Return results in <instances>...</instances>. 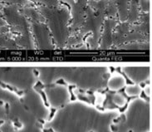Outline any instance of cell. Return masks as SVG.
Returning <instances> with one entry per match:
<instances>
[{"label": "cell", "mask_w": 152, "mask_h": 132, "mask_svg": "<svg viewBox=\"0 0 152 132\" xmlns=\"http://www.w3.org/2000/svg\"><path fill=\"white\" fill-rule=\"evenodd\" d=\"M13 126L15 127V129L17 128V130L18 129H21V128H23V124L21 123L20 121L18 120H13Z\"/></svg>", "instance_id": "7"}, {"label": "cell", "mask_w": 152, "mask_h": 132, "mask_svg": "<svg viewBox=\"0 0 152 132\" xmlns=\"http://www.w3.org/2000/svg\"><path fill=\"white\" fill-rule=\"evenodd\" d=\"M150 82H140V84H139V86H140V88H142V89H144L145 87V86L147 85V84H150Z\"/></svg>", "instance_id": "12"}, {"label": "cell", "mask_w": 152, "mask_h": 132, "mask_svg": "<svg viewBox=\"0 0 152 132\" xmlns=\"http://www.w3.org/2000/svg\"><path fill=\"white\" fill-rule=\"evenodd\" d=\"M128 132H133V131H128Z\"/></svg>", "instance_id": "16"}, {"label": "cell", "mask_w": 152, "mask_h": 132, "mask_svg": "<svg viewBox=\"0 0 152 132\" xmlns=\"http://www.w3.org/2000/svg\"><path fill=\"white\" fill-rule=\"evenodd\" d=\"M37 1H39V2H45V3H47L48 4H51V5H53V4H55V0H37Z\"/></svg>", "instance_id": "9"}, {"label": "cell", "mask_w": 152, "mask_h": 132, "mask_svg": "<svg viewBox=\"0 0 152 132\" xmlns=\"http://www.w3.org/2000/svg\"><path fill=\"white\" fill-rule=\"evenodd\" d=\"M140 98H141L142 100H144L145 101H147V102H150L151 101V96H148L146 95V93H145V91L144 90H142L141 92H140V95L139 96Z\"/></svg>", "instance_id": "4"}, {"label": "cell", "mask_w": 152, "mask_h": 132, "mask_svg": "<svg viewBox=\"0 0 152 132\" xmlns=\"http://www.w3.org/2000/svg\"><path fill=\"white\" fill-rule=\"evenodd\" d=\"M50 115L48 116V120H52L53 119V117L56 115V113L58 112V109L57 108H54V107H50Z\"/></svg>", "instance_id": "5"}, {"label": "cell", "mask_w": 152, "mask_h": 132, "mask_svg": "<svg viewBox=\"0 0 152 132\" xmlns=\"http://www.w3.org/2000/svg\"><path fill=\"white\" fill-rule=\"evenodd\" d=\"M110 129H111V132H117L118 131V127L115 125H110Z\"/></svg>", "instance_id": "10"}, {"label": "cell", "mask_w": 152, "mask_h": 132, "mask_svg": "<svg viewBox=\"0 0 152 132\" xmlns=\"http://www.w3.org/2000/svg\"><path fill=\"white\" fill-rule=\"evenodd\" d=\"M126 115L125 114H121V116H119V117H117V118H115V119H113V123H115V124H117V123H119L121 121H126Z\"/></svg>", "instance_id": "6"}, {"label": "cell", "mask_w": 152, "mask_h": 132, "mask_svg": "<svg viewBox=\"0 0 152 132\" xmlns=\"http://www.w3.org/2000/svg\"><path fill=\"white\" fill-rule=\"evenodd\" d=\"M40 127L42 128V132H55L53 128H48V129L43 128V127L42 126V125H40Z\"/></svg>", "instance_id": "11"}, {"label": "cell", "mask_w": 152, "mask_h": 132, "mask_svg": "<svg viewBox=\"0 0 152 132\" xmlns=\"http://www.w3.org/2000/svg\"><path fill=\"white\" fill-rule=\"evenodd\" d=\"M67 88H68V91L70 93V101L73 102L75 101H77V95H75L73 90L77 88V86L75 85H67Z\"/></svg>", "instance_id": "3"}, {"label": "cell", "mask_w": 152, "mask_h": 132, "mask_svg": "<svg viewBox=\"0 0 152 132\" xmlns=\"http://www.w3.org/2000/svg\"><path fill=\"white\" fill-rule=\"evenodd\" d=\"M111 72H113V71H117V72H119L120 74L124 78H125V82H126V86H134V85H135V82H134L132 80H131V79L129 78V77H127V75L126 74L124 71H122L120 67L119 68H116V69L111 67Z\"/></svg>", "instance_id": "1"}, {"label": "cell", "mask_w": 152, "mask_h": 132, "mask_svg": "<svg viewBox=\"0 0 152 132\" xmlns=\"http://www.w3.org/2000/svg\"><path fill=\"white\" fill-rule=\"evenodd\" d=\"M35 91H37V93L39 95L41 96L42 99V101H43V104L47 108H50L51 106H50V103L48 102V96L46 95L45 91H44V89H35Z\"/></svg>", "instance_id": "2"}, {"label": "cell", "mask_w": 152, "mask_h": 132, "mask_svg": "<svg viewBox=\"0 0 152 132\" xmlns=\"http://www.w3.org/2000/svg\"><path fill=\"white\" fill-rule=\"evenodd\" d=\"M5 108H6V111H7V112H8V109H9V105H8V103L5 105Z\"/></svg>", "instance_id": "14"}, {"label": "cell", "mask_w": 152, "mask_h": 132, "mask_svg": "<svg viewBox=\"0 0 152 132\" xmlns=\"http://www.w3.org/2000/svg\"><path fill=\"white\" fill-rule=\"evenodd\" d=\"M4 120H0V125H1L2 124H4Z\"/></svg>", "instance_id": "15"}, {"label": "cell", "mask_w": 152, "mask_h": 132, "mask_svg": "<svg viewBox=\"0 0 152 132\" xmlns=\"http://www.w3.org/2000/svg\"><path fill=\"white\" fill-rule=\"evenodd\" d=\"M55 85H59V86H67V83L65 82V80L62 78H60L58 79V81L55 82V84H53V86H55Z\"/></svg>", "instance_id": "8"}, {"label": "cell", "mask_w": 152, "mask_h": 132, "mask_svg": "<svg viewBox=\"0 0 152 132\" xmlns=\"http://www.w3.org/2000/svg\"><path fill=\"white\" fill-rule=\"evenodd\" d=\"M33 73H34V75L36 76V77H38L39 76V71L37 70H34L33 71Z\"/></svg>", "instance_id": "13"}]
</instances>
